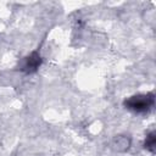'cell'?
I'll return each mask as SVG.
<instances>
[{
    "label": "cell",
    "instance_id": "cell-2",
    "mask_svg": "<svg viewBox=\"0 0 156 156\" xmlns=\"http://www.w3.org/2000/svg\"><path fill=\"white\" fill-rule=\"evenodd\" d=\"M41 65V57L38 52H32L29 56H27L22 62V71L26 73H33L35 72L39 66Z\"/></svg>",
    "mask_w": 156,
    "mask_h": 156
},
{
    "label": "cell",
    "instance_id": "cell-1",
    "mask_svg": "<svg viewBox=\"0 0 156 156\" xmlns=\"http://www.w3.org/2000/svg\"><path fill=\"white\" fill-rule=\"evenodd\" d=\"M154 101H155V95L152 93L138 94L127 99L124 101V106L135 112H145L154 106Z\"/></svg>",
    "mask_w": 156,
    "mask_h": 156
},
{
    "label": "cell",
    "instance_id": "cell-3",
    "mask_svg": "<svg viewBox=\"0 0 156 156\" xmlns=\"http://www.w3.org/2000/svg\"><path fill=\"white\" fill-rule=\"evenodd\" d=\"M155 145H156V136L155 133L151 132L150 134H147L146 140H145V149H147L149 151L154 152L155 151Z\"/></svg>",
    "mask_w": 156,
    "mask_h": 156
}]
</instances>
